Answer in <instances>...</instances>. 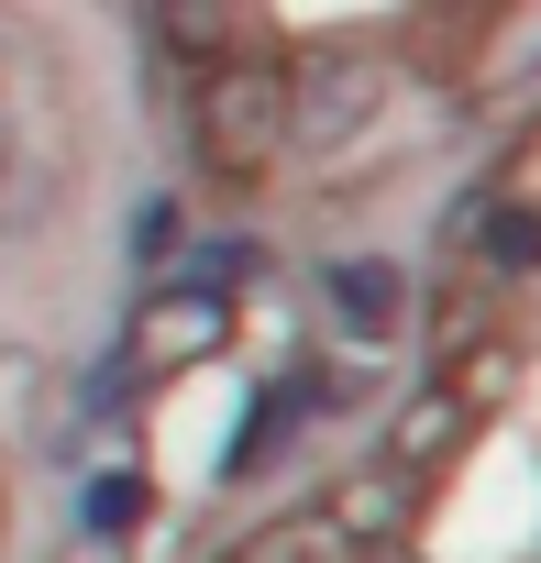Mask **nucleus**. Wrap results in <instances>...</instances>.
<instances>
[{
	"label": "nucleus",
	"mask_w": 541,
	"mask_h": 563,
	"mask_svg": "<svg viewBox=\"0 0 541 563\" xmlns=\"http://www.w3.org/2000/svg\"><path fill=\"white\" fill-rule=\"evenodd\" d=\"M277 133H288V78H265V67H221V78H199V144H210V166H265L277 155Z\"/></svg>",
	"instance_id": "f257e3e1"
},
{
	"label": "nucleus",
	"mask_w": 541,
	"mask_h": 563,
	"mask_svg": "<svg viewBox=\"0 0 541 563\" xmlns=\"http://www.w3.org/2000/svg\"><path fill=\"white\" fill-rule=\"evenodd\" d=\"M210 332H221V299H210V288H166V299H144V321H133L144 354H188V343H210Z\"/></svg>",
	"instance_id": "f03ea898"
},
{
	"label": "nucleus",
	"mask_w": 541,
	"mask_h": 563,
	"mask_svg": "<svg viewBox=\"0 0 541 563\" xmlns=\"http://www.w3.org/2000/svg\"><path fill=\"white\" fill-rule=\"evenodd\" d=\"M332 299H343V321L387 332V321H398V276H387V265H332Z\"/></svg>",
	"instance_id": "7ed1b4c3"
}]
</instances>
